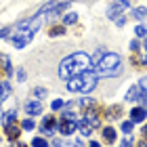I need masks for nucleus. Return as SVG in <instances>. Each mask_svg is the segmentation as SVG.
<instances>
[{"instance_id": "f257e3e1", "label": "nucleus", "mask_w": 147, "mask_h": 147, "mask_svg": "<svg viewBox=\"0 0 147 147\" xmlns=\"http://www.w3.org/2000/svg\"><path fill=\"white\" fill-rule=\"evenodd\" d=\"M95 65H92L90 57L86 55V53H74V55L65 57L61 65H59V78L63 80H69L74 76H82V74L90 71Z\"/></svg>"}, {"instance_id": "f03ea898", "label": "nucleus", "mask_w": 147, "mask_h": 147, "mask_svg": "<svg viewBox=\"0 0 147 147\" xmlns=\"http://www.w3.org/2000/svg\"><path fill=\"white\" fill-rule=\"evenodd\" d=\"M120 65H122V59L116 53H105L101 57V61L95 65V69L101 74V76H116L120 71Z\"/></svg>"}, {"instance_id": "7ed1b4c3", "label": "nucleus", "mask_w": 147, "mask_h": 147, "mask_svg": "<svg viewBox=\"0 0 147 147\" xmlns=\"http://www.w3.org/2000/svg\"><path fill=\"white\" fill-rule=\"evenodd\" d=\"M32 36H34V30H30V28H28L25 32H19V36L13 38V44H15L17 49H23V46H28V44H30Z\"/></svg>"}, {"instance_id": "20e7f679", "label": "nucleus", "mask_w": 147, "mask_h": 147, "mask_svg": "<svg viewBox=\"0 0 147 147\" xmlns=\"http://www.w3.org/2000/svg\"><path fill=\"white\" fill-rule=\"evenodd\" d=\"M21 126L19 124H15V122H9V124H4V135H6V139L9 141H17L19 139V135H21Z\"/></svg>"}, {"instance_id": "39448f33", "label": "nucleus", "mask_w": 147, "mask_h": 147, "mask_svg": "<svg viewBox=\"0 0 147 147\" xmlns=\"http://www.w3.org/2000/svg\"><path fill=\"white\" fill-rule=\"evenodd\" d=\"M42 132L46 137H51V135H55V128H57V120H55V116H46V118H42Z\"/></svg>"}, {"instance_id": "423d86ee", "label": "nucleus", "mask_w": 147, "mask_h": 147, "mask_svg": "<svg viewBox=\"0 0 147 147\" xmlns=\"http://www.w3.org/2000/svg\"><path fill=\"white\" fill-rule=\"evenodd\" d=\"M145 118H147V107H135V109H130V120H132V124H141L145 122Z\"/></svg>"}, {"instance_id": "0eeeda50", "label": "nucleus", "mask_w": 147, "mask_h": 147, "mask_svg": "<svg viewBox=\"0 0 147 147\" xmlns=\"http://www.w3.org/2000/svg\"><path fill=\"white\" fill-rule=\"evenodd\" d=\"M82 84H84V78L74 76V78L67 80V90H71V92H82Z\"/></svg>"}, {"instance_id": "6e6552de", "label": "nucleus", "mask_w": 147, "mask_h": 147, "mask_svg": "<svg viewBox=\"0 0 147 147\" xmlns=\"http://www.w3.org/2000/svg\"><path fill=\"white\" fill-rule=\"evenodd\" d=\"M84 84H82V92H84V95H88V92L92 90V88H95V86H97V78L95 76H90V74H84Z\"/></svg>"}, {"instance_id": "1a4fd4ad", "label": "nucleus", "mask_w": 147, "mask_h": 147, "mask_svg": "<svg viewBox=\"0 0 147 147\" xmlns=\"http://www.w3.org/2000/svg\"><path fill=\"white\" fill-rule=\"evenodd\" d=\"M76 128H78L76 122H69V120H61V122H59V132H61V135H71Z\"/></svg>"}, {"instance_id": "9d476101", "label": "nucleus", "mask_w": 147, "mask_h": 147, "mask_svg": "<svg viewBox=\"0 0 147 147\" xmlns=\"http://www.w3.org/2000/svg\"><path fill=\"white\" fill-rule=\"evenodd\" d=\"M25 111L30 116H40L42 113V105H40V101H30V103H25Z\"/></svg>"}, {"instance_id": "9b49d317", "label": "nucleus", "mask_w": 147, "mask_h": 147, "mask_svg": "<svg viewBox=\"0 0 147 147\" xmlns=\"http://www.w3.org/2000/svg\"><path fill=\"white\" fill-rule=\"evenodd\" d=\"M122 15H124V6H120V4H113V6H109V9H107V17L113 19V21L120 19Z\"/></svg>"}, {"instance_id": "f8f14e48", "label": "nucleus", "mask_w": 147, "mask_h": 147, "mask_svg": "<svg viewBox=\"0 0 147 147\" xmlns=\"http://www.w3.org/2000/svg\"><path fill=\"white\" fill-rule=\"evenodd\" d=\"M120 116H122V107L120 105H111V107L105 109V118L107 120H118Z\"/></svg>"}, {"instance_id": "ddd939ff", "label": "nucleus", "mask_w": 147, "mask_h": 147, "mask_svg": "<svg viewBox=\"0 0 147 147\" xmlns=\"http://www.w3.org/2000/svg\"><path fill=\"white\" fill-rule=\"evenodd\" d=\"M76 126H78V128H80V132H82V135L84 137H90V132L92 130H95V128H92V126H90V122H88V120H80V122H76Z\"/></svg>"}, {"instance_id": "4468645a", "label": "nucleus", "mask_w": 147, "mask_h": 147, "mask_svg": "<svg viewBox=\"0 0 147 147\" xmlns=\"http://www.w3.org/2000/svg\"><path fill=\"white\" fill-rule=\"evenodd\" d=\"M86 120L90 122L92 128H99V124H101V120H99V116H97L95 109H88V111H86Z\"/></svg>"}, {"instance_id": "2eb2a0df", "label": "nucleus", "mask_w": 147, "mask_h": 147, "mask_svg": "<svg viewBox=\"0 0 147 147\" xmlns=\"http://www.w3.org/2000/svg\"><path fill=\"white\" fill-rule=\"evenodd\" d=\"M0 65H2V71L6 74V76H11V71H13V65H11V59L6 57V55H2V57H0Z\"/></svg>"}, {"instance_id": "dca6fc26", "label": "nucleus", "mask_w": 147, "mask_h": 147, "mask_svg": "<svg viewBox=\"0 0 147 147\" xmlns=\"http://www.w3.org/2000/svg\"><path fill=\"white\" fill-rule=\"evenodd\" d=\"M11 95V84L9 82H0V103Z\"/></svg>"}, {"instance_id": "f3484780", "label": "nucleus", "mask_w": 147, "mask_h": 147, "mask_svg": "<svg viewBox=\"0 0 147 147\" xmlns=\"http://www.w3.org/2000/svg\"><path fill=\"white\" fill-rule=\"evenodd\" d=\"M103 139L107 143H113V141H116V130L109 128V126H107V128H103Z\"/></svg>"}, {"instance_id": "a211bd4d", "label": "nucleus", "mask_w": 147, "mask_h": 147, "mask_svg": "<svg viewBox=\"0 0 147 147\" xmlns=\"http://www.w3.org/2000/svg\"><path fill=\"white\" fill-rule=\"evenodd\" d=\"M132 17H135V19H139V21H143V19L147 17V9L139 6V9H135V11H132Z\"/></svg>"}, {"instance_id": "6ab92c4d", "label": "nucleus", "mask_w": 147, "mask_h": 147, "mask_svg": "<svg viewBox=\"0 0 147 147\" xmlns=\"http://www.w3.org/2000/svg\"><path fill=\"white\" fill-rule=\"evenodd\" d=\"M80 107L88 111V109H92V107H95V101H92V99H88V97H84L82 101H80Z\"/></svg>"}, {"instance_id": "aec40b11", "label": "nucleus", "mask_w": 147, "mask_h": 147, "mask_svg": "<svg viewBox=\"0 0 147 147\" xmlns=\"http://www.w3.org/2000/svg\"><path fill=\"white\" fill-rule=\"evenodd\" d=\"M15 118H17V109H11L9 113H4V116H2V122H4V124L15 122Z\"/></svg>"}, {"instance_id": "412c9836", "label": "nucleus", "mask_w": 147, "mask_h": 147, "mask_svg": "<svg viewBox=\"0 0 147 147\" xmlns=\"http://www.w3.org/2000/svg\"><path fill=\"white\" fill-rule=\"evenodd\" d=\"M61 120H69V122H76V111H71L69 107L63 111V116H61Z\"/></svg>"}, {"instance_id": "4be33fe9", "label": "nucleus", "mask_w": 147, "mask_h": 147, "mask_svg": "<svg viewBox=\"0 0 147 147\" xmlns=\"http://www.w3.org/2000/svg\"><path fill=\"white\" fill-rule=\"evenodd\" d=\"M63 21H65V25H74V23L78 21V15H76V13H67Z\"/></svg>"}, {"instance_id": "5701e85b", "label": "nucleus", "mask_w": 147, "mask_h": 147, "mask_svg": "<svg viewBox=\"0 0 147 147\" xmlns=\"http://www.w3.org/2000/svg\"><path fill=\"white\" fill-rule=\"evenodd\" d=\"M135 34H137V36H141V38H145V36H147V28H145L143 23H139L137 28H135Z\"/></svg>"}, {"instance_id": "b1692460", "label": "nucleus", "mask_w": 147, "mask_h": 147, "mask_svg": "<svg viewBox=\"0 0 147 147\" xmlns=\"http://www.w3.org/2000/svg\"><path fill=\"white\" fill-rule=\"evenodd\" d=\"M21 128H23V130H34V128H36V124H34V120H30V118H28V120H23V124H21Z\"/></svg>"}, {"instance_id": "393cba45", "label": "nucleus", "mask_w": 147, "mask_h": 147, "mask_svg": "<svg viewBox=\"0 0 147 147\" xmlns=\"http://www.w3.org/2000/svg\"><path fill=\"white\" fill-rule=\"evenodd\" d=\"M32 147H49V143H46L42 137H36L34 141H32Z\"/></svg>"}, {"instance_id": "a878e982", "label": "nucleus", "mask_w": 147, "mask_h": 147, "mask_svg": "<svg viewBox=\"0 0 147 147\" xmlns=\"http://www.w3.org/2000/svg\"><path fill=\"white\" fill-rule=\"evenodd\" d=\"M122 132L124 135H130L132 132V120H126V122L122 124Z\"/></svg>"}, {"instance_id": "bb28decb", "label": "nucleus", "mask_w": 147, "mask_h": 147, "mask_svg": "<svg viewBox=\"0 0 147 147\" xmlns=\"http://www.w3.org/2000/svg\"><path fill=\"white\" fill-rule=\"evenodd\" d=\"M36 99H44L46 97V88H34V92H32Z\"/></svg>"}, {"instance_id": "cd10ccee", "label": "nucleus", "mask_w": 147, "mask_h": 147, "mask_svg": "<svg viewBox=\"0 0 147 147\" xmlns=\"http://www.w3.org/2000/svg\"><path fill=\"white\" fill-rule=\"evenodd\" d=\"M49 34H51V36H61V34H65V28H57V25H55Z\"/></svg>"}, {"instance_id": "c85d7f7f", "label": "nucleus", "mask_w": 147, "mask_h": 147, "mask_svg": "<svg viewBox=\"0 0 147 147\" xmlns=\"http://www.w3.org/2000/svg\"><path fill=\"white\" fill-rule=\"evenodd\" d=\"M63 105H65V103L61 101V99H55V101H53V105H51V107H53V109H55V111H57V109H61V107H63Z\"/></svg>"}, {"instance_id": "c756f323", "label": "nucleus", "mask_w": 147, "mask_h": 147, "mask_svg": "<svg viewBox=\"0 0 147 147\" xmlns=\"http://www.w3.org/2000/svg\"><path fill=\"white\" fill-rule=\"evenodd\" d=\"M113 2H116V4H120V6H124V9H128V6H130V2H128V0H113Z\"/></svg>"}, {"instance_id": "7c9ffc66", "label": "nucleus", "mask_w": 147, "mask_h": 147, "mask_svg": "<svg viewBox=\"0 0 147 147\" xmlns=\"http://www.w3.org/2000/svg\"><path fill=\"white\" fill-rule=\"evenodd\" d=\"M139 86H141V88H143V90L147 92V76H143V78H141V82H139Z\"/></svg>"}, {"instance_id": "2f4dec72", "label": "nucleus", "mask_w": 147, "mask_h": 147, "mask_svg": "<svg viewBox=\"0 0 147 147\" xmlns=\"http://www.w3.org/2000/svg\"><path fill=\"white\" fill-rule=\"evenodd\" d=\"M17 80H19V82H23V80H25V71H23V69L17 71Z\"/></svg>"}, {"instance_id": "473e14b6", "label": "nucleus", "mask_w": 147, "mask_h": 147, "mask_svg": "<svg viewBox=\"0 0 147 147\" xmlns=\"http://www.w3.org/2000/svg\"><path fill=\"white\" fill-rule=\"evenodd\" d=\"M120 147H132V141H130V139H124V141L120 143Z\"/></svg>"}, {"instance_id": "72a5a7b5", "label": "nucleus", "mask_w": 147, "mask_h": 147, "mask_svg": "<svg viewBox=\"0 0 147 147\" xmlns=\"http://www.w3.org/2000/svg\"><path fill=\"white\" fill-rule=\"evenodd\" d=\"M11 34V30L9 28H4V30H0V38H4V36H9Z\"/></svg>"}, {"instance_id": "f704fd0d", "label": "nucleus", "mask_w": 147, "mask_h": 147, "mask_svg": "<svg viewBox=\"0 0 147 147\" xmlns=\"http://www.w3.org/2000/svg\"><path fill=\"white\" fill-rule=\"evenodd\" d=\"M130 51H139V42H137V40H132V42H130Z\"/></svg>"}, {"instance_id": "c9c22d12", "label": "nucleus", "mask_w": 147, "mask_h": 147, "mask_svg": "<svg viewBox=\"0 0 147 147\" xmlns=\"http://www.w3.org/2000/svg\"><path fill=\"white\" fill-rule=\"evenodd\" d=\"M53 147H63V143L59 141V139H55V141H53Z\"/></svg>"}, {"instance_id": "e433bc0d", "label": "nucleus", "mask_w": 147, "mask_h": 147, "mask_svg": "<svg viewBox=\"0 0 147 147\" xmlns=\"http://www.w3.org/2000/svg\"><path fill=\"white\" fill-rule=\"evenodd\" d=\"M143 141H147V124H145V128H143Z\"/></svg>"}, {"instance_id": "4c0bfd02", "label": "nucleus", "mask_w": 147, "mask_h": 147, "mask_svg": "<svg viewBox=\"0 0 147 147\" xmlns=\"http://www.w3.org/2000/svg\"><path fill=\"white\" fill-rule=\"evenodd\" d=\"M63 147H76V143H63Z\"/></svg>"}, {"instance_id": "58836bf2", "label": "nucleus", "mask_w": 147, "mask_h": 147, "mask_svg": "<svg viewBox=\"0 0 147 147\" xmlns=\"http://www.w3.org/2000/svg\"><path fill=\"white\" fill-rule=\"evenodd\" d=\"M88 147H99V143H97V141H92V143H90Z\"/></svg>"}, {"instance_id": "ea45409f", "label": "nucleus", "mask_w": 147, "mask_h": 147, "mask_svg": "<svg viewBox=\"0 0 147 147\" xmlns=\"http://www.w3.org/2000/svg\"><path fill=\"white\" fill-rule=\"evenodd\" d=\"M145 49H147V40H145Z\"/></svg>"}, {"instance_id": "a19ab883", "label": "nucleus", "mask_w": 147, "mask_h": 147, "mask_svg": "<svg viewBox=\"0 0 147 147\" xmlns=\"http://www.w3.org/2000/svg\"><path fill=\"white\" fill-rule=\"evenodd\" d=\"M145 103H147V101H145Z\"/></svg>"}]
</instances>
